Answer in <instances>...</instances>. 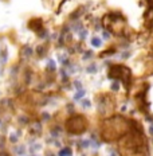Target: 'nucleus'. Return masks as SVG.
<instances>
[{"instance_id": "nucleus-1", "label": "nucleus", "mask_w": 153, "mask_h": 156, "mask_svg": "<svg viewBox=\"0 0 153 156\" xmlns=\"http://www.w3.org/2000/svg\"><path fill=\"white\" fill-rule=\"evenodd\" d=\"M70 155H71L70 148H64V149H62L61 154H59V156H70Z\"/></svg>"}, {"instance_id": "nucleus-2", "label": "nucleus", "mask_w": 153, "mask_h": 156, "mask_svg": "<svg viewBox=\"0 0 153 156\" xmlns=\"http://www.w3.org/2000/svg\"><path fill=\"white\" fill-rule=\"evenodd\" d=\"M92 43H93L96 47H98L99 44H101V39H98V38H94L93 41H92Z\"/></svg>"}, {"instance_id": "nucleus-3", "label": "nucleus", "mask_w": 153, "mask_h": 156, "mask_svg": "<svg viewBox=\"0 0 153 156\" xmlns=\"http://www.w3.org/2000/svg\"><path fill=\"white\" fill-rule=\"evenodd\" d=\"M151 133L153 135V126H151Z\"/></svg>"}]
</instances>
